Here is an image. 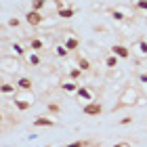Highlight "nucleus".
Segmentation results:
<instances>
[{
    "label": "nucleus",
    "mask_w": 147,
    "mask_h": 147,
    "mask_svg": "<svg viewBox=\"0 0 147 147\" xmlns=\"http://www.w3.org/2000/svg\"><path fill=\"white\" fill-rule=\"evenodd\" d=\"M111 53L118 59H128L130 57V49H128V46H124V44H113L111 46Z\"/></svg>",
    "instance_id": "obj_11"
},
{
    "label": "nucleus",
    "mask_w": 147,
    "mask_h": 147,
    "mask_svg": "<svg viewBox=\"0 0 147 147\" xmlns=\"http://www.w3.org/2000/svg\"><path fill=\"white\" fill-rule=\"evenodd\" d=\"M130 53H132L135 57H139V59H147V40H143V38L135 40V42H132Z\"/></svg>",
    "instance_id": "obj_4"
},
{
    "label": "nucleus",
    "mask_w": 147,
    "mask_h": 147,
    "mask_svg": "<svg viewBox=\"0 0 147 147\" xmlns=\"http://www.w3.org/2000/svg\"><path fill=\"white\" fill-rule=\"evenodd\" d=\"M139 90L135 88V86H126V88L122 90V95H120L118 99V103L113 105V111H118V109H124V107H132V105H137L139 103Z\"/></svg>",
    "instance_id": "obj_1"
},
{
    "label": "nucleus",
    "mask_w": 147,
    "mask_h": 147,
    "mask_svg": "<svg viewBox=\"0 0 147 147\" xmlns=\"http://www.w3.org/2000/svg\"><path fill=\"white\" fill-rule=\"evenodd\" d=\"M74 15H76V9H74V6H65V9L57 11V17L59 19H71Z\"/></svg>",
    "instance_id": "obj_18"
},
{
    "label": "nucleus",
    "mask_w": 147,
    "mask_h": 147,
    "mask_svg": "<svg viewBox=\"0 0 147 147\" xmlns=\"http://www.w3.org/2000/svg\"><path fill=\"white\" fill-rule=\"evenodd\" d=\"M32 124L38 126V128H53V126H57V120L53 116H36L32 120Z\"/></svg>",
    "instance_id": "obj_6"
},
{
    "label": "nucleus",
    "mask_w": 147,
    "mask_h": 147,
    "mask_svg": "<svg viewBox=\"0 0 147 147\" xmlns=\"http://www.w3.org/2000/svg\"><path fill=\"white\" fill-rule=\"evenodd\" d=\"M135 6H137V9H141V11H145V13H147V0H137V2H135Z\"/></svg>",
    "instance_id": "obj_28"
},
{
    "label": "nucleus",
    "mask_w": 147,
    "mask_h": 147,
    "mask_svg": "<svg viewBox=\"0 0 147 147\" xmlns=\"http://www.w3.org/2000/svg\"><path fill=\"white\" fill-rule=\"evenodd\" d=\"M67 74H69V80H74V82H78V80L82 78V74H84V71L80 69V67H69V71H67Z\"/></svg>",
    "instance_id": "obj_22"
},
{
    "label": "nucleus",
    "mask_w": 147,
    "mask_h": 147,
    "mask_svg": "<svg viewBox=\"0 0 147 147\" xmlns=\"http://www.w3.org/2000/svg\"><path fill=\"white\" fill-rule=\"evenodd\" d=\"M46 111H49V116H59L61 113V105L59 103H46Z\"/></svg>",
    "instance_id": "obj_21"
},
{
    "label": "nucleus",
    "mask_w": 147,
    "mask_h": 147,
    "mask_svg": "<svg viewBox=\"0 0 147 147\" xmlns=\"http://www.w3.org/2000/svg\"><path fill=\"white\" fill-rule=\"evenodd\" d=\"M76 97L80 99V101L92 103V101H95V90H92V88H88V86H80V88L76 90Z\"/></svg>",
    "instance_id": "obj_8"
},
{
    "label": "nucleus",
    "mask_w": 147,
    "mask_h": 147,
    "mask_svg": "<svg viewBox=\"0 0 147 147\" xmlns=\"http://www.w3.org/2000/svg\"><path fill=\"white\" fill-rule=\"evenodd\" d=\"M0 92H2L4 97H9V95L15 97L17 92H19V86H17V84H11V82H2V86H0Z\"/></svg>",
    "instance_id": "obj_14"
},
{
    "label": "nucleus",
    "mask_w": 147,
    "mask_h": 147,
    "mask_svg": "<svg viewBox=\"0 0 147 147\" xmlns=\"http://www.w3.org/2000/svg\"><path fill=\"white\" fill-rule=\"evenodd\" d=\"M55 55L63 59V57H67V55H69V51H67V49H65V46H63V44H57V46H55Z\"/></svg>",
    "instance_id": "obj_26"
},
{
    "label": "nucleus",
    "mask_w": 147,
    "mask_h": 147,
    "mask_svg": "<svg viewBox=\"0 0 147 147\" xmlns=\"http://www.w3.org/2000/svg\"><path fill=\"white\" fill-rule=\"evenodd\" d=\"M78 88H80V84L74 82V80H65V82H61V90H65V92H74V95H76Z\"/></svg>",
    "instance_id": "obj_16"
},
{
    "label": "nucleus",
    "mask_w": 147,
    "mask_h": 147,
    "mask_svg": "<svg viewBox=\"0 0 147 147\" xmlns=\"http://www.w3.org/2000/svg\"><path fill=\"white\" fill-rule=\"evenodd\" d=\"M63 147H97V143H86V141H74V143H67V145H63Z\"/></svg>",
    "instance_id": "obj_24"
},
{
    "label": "nucleus",
    "mask_w": 147,
    "mask_h": 147,
    "mask_svg": "<svg viewBox=\"0 0 147 147\" xmlns=\"http://www.w3.org/2000/svg\"><path fill=\"white\" fill-rule=\"evenodd\" d=\"M63 46L67 49L69 53H74V51H78L80 49V38L78 36H74V34H67L63 38Z\"/></svg>",
    "instance_id": "obj_9"
},
{
    "label": "nucleus",
    "mask_w": 147,
    "mask_h": 147,
    "mask_svg": "<svg viewBox=\"0 0 147 147\" xmlns=\"http://www.w3.org/2000/svg\"><path fill=\"white\" fill-rule=\"evenodd\" d=\"M76 67H80L82 71H90V61H88L86 57L78 55V57H76Z\"/></svg>",
    "instance_id": "obj_19"
},
{
    "label": "nucleus",
    "mask_w": 147,
    "mask_h": 147,
    "mask_svg": "<svg viewBox=\"0 0 147 147\" xmlns=\"http://www.w3.org/2000/svg\"><path fill=\"white\" fill-rule=\"evenodd\" d=\"M118 61H120V59H118L116 55H113V53H109V55L105 57V67H107L109 71H113V69H118Z\"/></svg>",
    "instance_id": "obj_15"
},
{
    "label": "nucleus",
    "mask_w": 147,
    "mask_h": 147,
    "mask_svg": "<svg viewBox=\"0 0 147 147\" xmlns=\"http://www.w3.org/2000/svg\"><path fill=\"white\" fill-rule=\"evenodd\" d=\"M145 103H147V97H143V95H141V97H139V103H137V105L141 107V105H145Z\"/></svg>",
    "instance_id": "obj_31"
},
{
    "label": "nucleus",
    "mask_w": 147,
    "mask_h": 147,
    "mask_svg": "<svg viewBox=\"0 0 147 147\" xmlns=\"http://www.w3.org/2000/svg\"><path fill=\"white\" fill-rule=\"evenodd\" d=\"M139 84H141L143 95L147 97V71H139Z\"/></svg>",
    "instance_id": "obj_23"
},
{
    "label": "nucleus",
    "mask_w": 147,
    "mask_h": 147,
    "mask_svg": "<svg viewBox=\"0 0 147 147\" xmlns=\"http://www.w3.org/2000/svg\"><path fill=\"white\" fill-rule=\"evenodd\" d=\"M132 122H135V120H132V116H124L118 124H120V126H128V124H132Z\"/></svg>",
    "instance_id": "obj_27"
},
{
    "label": "nucleus",
    "mask_w": 147,
    "mask_h": 147,
    "mask_svg": "<svg viewBox=\"0 0 147 147\" xmlns=\"http://www.w3.org/2000/svg\"><path fill=\"white\" fill-rule=\"evenodd\" d=\"M15 84L19 86V90H32V86H34V80H32L30 76H19Z\"/></svg>",
    "instance_id": "obj_13"
},
{
    "label": "nucleus",
    "mask_w": 147,
    "mask_h": 147,
    "mask_svg": "<svg viewBox=\"0 0 147 147\" xmlns=\"http://www.w3.org/2000/svg\"><path fill=\"white\" fill-rule=\"evenodd\" d=\"M28 46H30L34 53H40V51H44L46 44H44V40L40 38V36H30V38H28Z\"/></svg>",
    "instance_id": "obj_10"
},
{
    "label": "nucleus",
    "mask_w": 147,
    "mask_h": 147,
    "mask_svg": "<svg viewBox=\"0 0 147 147\" xmlns=\"http://www.w3.org/2000/svg\"><path fill=\"white\" fill-rule=\"evenodd\" d=\"M109 15H111V19H116V21H130V19H132L124 9H111Z\"/></svg>",
    "instance_id": "obj_12"
},
{
    "label": "nucleus",
    "mask_w": 147,
    "mask_h": 147,
    "mask_svg": "<svg viewBox=\"0 0 147 147\" xmlns=\"http://www.w3.org/2000/svg\"><path fill=\"white\" fill-rule=\"evenodd\" d=\"M82 113L84 116H101L103 113V105L99 101H92V103H86L82 107Z\"/></svg>",
    "instance_id": "obj_7"
},
{
    "label": "nucleus",
    "mask_w": 147,
    "mask_h": 147,
    "mask_svg": "<svg viewBox=\"0 0 147 147\" xmlns=\"http://www.w3.org/2000/svg\"><path fill=\"white\" fill-rule=\"evenodd\" d=\"M11 55H15V57H23L25 55V53H28V51H25V46L21 44V42H11Z\"/></svg>",
    "instance_id": "obj_17"
},
{
    "label": "nucleus",
    "mask_w": 147,
    "mask_h": 147,
    "mask_svg": "<svg viewBox=\"0 0 147 147\" xmlns=\"http://www.w3.org/2000/svg\"><path fill=\"white\" fill-rule=\"evenodd\" d=\"M13 107L19 111H28L34 107V95L32 90H19L15 97H13Z\"/></svg>",
    "instance_id": "obj_2"
},
{
    "label": "nucleus",
    "mask_w": 147,
    "mask_h": 147,
    "mask_svg": "<svg viewBox=\"0 0 147 147\" xmlns=\"http://www.w3.org/2000/svg\"><path fill=\"white\" fill-rule=\"evenodd\" d=\"M44 21H46V17L38 11H28L25 13V23L32 25V28H40V25H44Z\"/></svg>",
    "instance_id": "obj_3"
},
{
    "label": "nucleus",
    "mask_w": 147,
    "mask_h": 147,
    "mask_svg": "<svg viewBox=\"0 0 147 147\" xmlns=\"http://www.w3.org/2000/svg\"><path fill=\"white\" fill-rule=\"evenodd\" d=\"M28 63H30V65H34V67H38V65L42 63V57H40L38 53L30 51V53H28Z\"/></svg>",
    "instance_id": "obj_20"
},
{
    "label": "nucleus",
    "mask_w": 147,
    "mask_h": 147,
    "mask_svg": "<svg viewBox=\"0 0 147 147\" xmlns=\"http://www.w3.org/2000/svg\"><path fill=\"white\" fill-rule=\"evenodd\" d=\"M2 69L15 74V71L21 69V65H19V61L15 59V55H2Z\"/></svg>",
    "instance_id": "obj_5"
},
{
    "label": "nucleus",
    "mask_w": 147,
    "mask_h": 147,
    "mask_svg": "<svg viewBox=\"0 0 147 147\" xmlns=\"http://www.w3.org/2000/svg\"><path fill=\"white\" fill-rule=\"evenodd\" d=\"M113 147H132V145H130V143H126V141H120V143H116Z\"/></svg>",
    "instance_id": "obj_30"
},
{
    "label": "nucleus",
    "mask_w": 147,
    "mask_h": 147,
    "mask_svg": "<svg viewBox=\"0 0 147 147\" xmlns=\"http://www.w3.org/2000/svg\"><path fill=\"white\" fill-rule=\"evenodd\" d=\"M46 4H49L46 0H32V11H38V13H40Z\"/></svg>",
    "instance_id": "obj_25"
},
{
    "label": "nucleus",
    "mask_w": 147,
    "mask_h": 147,
    "mask_svg": "<svg viewBox=\"0 0 147 147\" xmlns=\"http://www.w3.org/2000/svg\"><path fill=\"white\" fill-rule=\"evenodd\" d=\"M9 25H11V28H19V25H21V21H19L17 17H11V19H9Z\"/></svg>",
    "instance_id": "obj_29"
}]
</instances>
